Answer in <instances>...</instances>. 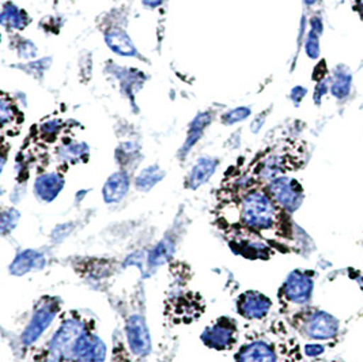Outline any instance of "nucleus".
I'll return each mask as SVG.
<instances>
[{"instance_id":"nucleus-27","label":"nucleus","mask_w":363,"mask_h":362,"mask_svg":"<svg viewBox=\"0 0 363 362\" xmlns=\"http://www.w3.org/2000/svg\"><path fill=\"white\" fill-rule=\"evenodd\" d=\"M354 7H355V11L359 14V17L363 19V0H354Z\"/></svg>"},{"instance_id":"nucleus-12","label":"nucleus","mask_w":363,"mask_h":362,"mask_svg":"<svg viewBox=\"0 0 363 362\" xmlns=\"http://www.w3.org/2000/svg\"><path fill=\"white\" fill-rule=\"evenodd\" d=\"M124 339L133 358H145L151 353L149 329L140 313H133L127 319Z\"/></svg>"},{"instance_id":"nucleus-25","label":"nucleus","mask_w":363,"mask_h":362,"mask_svg":"<svg viewBox=\"0 0 363 362\" xmlns=\"http://www.w3.org/2000/svg\"><path fill=\"white\" fill-rule=\"evenodd\" d=\"M249 114H250V111L247 109V108H237V109L231 111L230 114H228V115L225 116V121L229 123V124H233V123H235V121L244 120Z\"/></svg>"},{"instance_id":"nucleus-14","label":"nucleus","mask_w":363,"mask_h":362,"mask_svg":"<svg viewBox=\"0 0 363 362\" xmlns=\"http://www.w3.org/2000/svg\"><path fill=\"white\" fill-rule=\"evenodd\" d=\"M65 187L63 173L48 172L40 175L34 181V195L40 202L50 203L59 197Z\"/></svg>"},{"instance_id":"nucleus-30","label":"nucleus","mask_w":363,"mask_h":362,"mask_svg":"<svg viewBox=\"0 0 363 362\" xmlns=\"http://www.w3.org/2000/svg\"><path fill=\"white\" fill-rule=\"evenodd\" d=\"M362 243H363V241H362Z\"/></svg>"},{"instance_id":"nucleus-21","label":"nucleus","mask_w":363,"mask_h":362,"mask_svg":"<svg viewBox=\"0 0 363 362\" xmlns=\"http://www.w3.org/2000/svg\"><path fill=\"white\" fill-rule=\"evenodd\" d=\"M165 173L157 166H149L140 172V175L136 177L135 185L139 191H149L158 181L162 180Z\"/></svg>"},{"instance_id":"nucleus-1","label":"nucleus","mask_w":363,"mask_h":362,"mask_svg":"<svg viewBox=\"0 0 363 362\" xmlns=\"http://www.w3.org/2000/svg\"><path fill=\"white\" fill-rule=\"evenodd\" d=\"M214 222L222 234L248 233L263 238L278 253L299 252L306 234L248 173L223 182L216 198Z\"/></svg>"},{"instance_id":"nucleus-8","label":"nucleus","mask_w":363,"mask_h":362,"mask_svg":"<svg viewBox=\"0 0 363 362\" xmlns=\"http://www.w3.org/2000/svg\"><path fill=\"white\" fill-rule=\"evenodd\" d=\"M241 329L238 322L231 316H219L200 334V341L210 350L231 351L241 342Z\"/></svg>"},{"instance_id":"nucleus-16","label":"nucleus","mask_w":363,"mask_h":362,"mask_svg":"<svg viewBox=\"0 0 363 362\" xmlns=\"http://www.w3.org/2000/svg\"><path fill=\"white\" fill-rule=\"evenodd\" d=\"M44 265H45V258L40 252L26 249L23 252H19L17 258L13 260V263L10 265V273L16 277H22L28 273L43 268Z\"/></svg>"},{"instance_id":"nucleus-3","label":"nucleus","mask_w":363,"mask_h":362,"mask_svg":"<svg viewBox=\"0 0 363 362\" xmlns=\"http://www.w3.org/2000/svg\"><path fill=\"white\" fill-rule=\"evenodd\" d=\"M299 339L315 345H336L340 341L342 323L332 313L314 305L283 316Z\"/></svg>"},{"instance_id":"nucleus-18","label":"nucleus","mask_w":363,"mask_h":362,"mask_svg":"<svg viewBox=\"0 0 363 362\" xmlns=\"http://www.w3.org/2000/svg\"><path fill=\"white\" fill-rule=\"evenodd\" d=\"M352 86V75L346 68L337 67L330 77V90L336 99H345L348 97Z\"/></svg>"},{"instance_id":"nucleus-29","label":"nucleus","mask_w":363,"mask_h":362,"mask_svg":"<svg viewBox=\"0 0 363 362\" xmlns=\"http://www.w3.org/2000/svg\"><path fill=\"white\" fill-rule=\"evenodd\" d=\"M303 3L306 6H313L314 3H317V0H303Z\"/></svg>"},{"instance_id":"nucleus-23","label":"nucleus","mask_w":363,"mask_h":362,"mask_svg":"<svg viewBox=\"0 0 363 362\" xmlns=\"http://www.w3.org/2000/svg\"><path fill=\"white\" fill-rule=\"evenodd\" d=\"M305 50L306 55L311 59H317L320 56V34L315 33L313 31H311L306 38V44H305Z\"/></svg>"},{"instance_id":"nucleus-5","label":"nucleus","mask_w":363,"mask_h":362,"mask_svg":"<svg viewBox=\"0 0 363 362\" xmlns=\"http://www.w3.org/2000/svg\"><path fill=\"white\" fill-rule=\"evenodd\" d=\"M63 312V301L60 297L43 296L35 301L30 317L19 335L21 349L25 354H29L34 347H37L44 334L60 319Z\"/></svg>"},{"instance_id":"nucleus-6","label":"nucleus","mask_w":363,"mask_h":362,"mask_svg":"<svg viewBox=\"0 0 363 362\" xmlns=\"http://www.w3.org/2000/svg\"><path fill=\"white\" fill-rule=\"evenodd\" d=\"M317 273L308 268L291 271L278 290L279 314L286 316L312 305Z\"/></svg>"},{"instance_id":"nucleus-15","label":"nucleus","mask_w":363,"mask_h":362,"mask_svg":"<svg viewBox=\"0 0 363 362\" xmlns=\"http://www.w3.org/2000/svg\"><path fill=\"white\" fill-rule=\"evenodd\" d=\"M130 185H131V179L127 172H124V170L116 172L104 185V190H102L104 200L109 204L120 202L127 195Z\"/></svg>"},{"instance_id":"nucleus-24","label":"nucleus","mask_w":363,"mask_h":362,"mask_svg":"<svg viewBox=\"0 0 363 362\" xmlns=\"http://www.w3.org/2000/svg\"><path fill=\"white\" fill-rule=\"evenodd\" d=\"M29 362H65L57 358H53L48 356L47 353H44L41 349L34 347L33 350L29 353Z\"/></svg>"},{"instance_id":"nucleus-26","label":"nucleus","mask_w":363,"mask_h":362,"mask_svg":"<svg viewBox=\"0 0 363 362\" xmlns=\"http://www.w3.org/2000/svg\"><path fill=\"white\" fill-rule=\"evenodd\" d=\"M311 31L317 34L323 33V21L320 17H313L311 19Z\"/></svg>"},{"instance_id":"nucleus-10","label":"nucleus","mask_w":363,"mask_h":362,"mask_svg":"<svg viewBox=\"0 0 363 362\" xmlns=\"http://www.w3.org/2000/svg\"><path fill=\"white\" fill-rule=\"evenodd\" d=\"M274 301L259 290H247L235 300V312L250 324H260L272 316Z\"/></svg>"},{"instance_id":"nucleus-17","label":"nucleus","mask_w":363,"mask_h":362,"mask_svg":"<svg viewBox=\"0 0 363 362\" xmlns=\"http://www.w3.org/2000/svg\"><path fill=\"white\" fill-rule=\"evenodd\" d=\"M218 161L213 158H200L196 164L194 165V168L191 169L185 185L189 190H196L200 185L206 184L207 181L211 179V176L214 175L215 169H216Z\"/></svg>"},{"instance_id":"nucleus-7","label":"nucleus","mask_w":363,"mask_h":362,"mask_svg":"<svg viewBox=\"0 0 363 362\" xmlns=\"http://www.w3.org/2000/svg\"><path fill=\"white\" fill-rule=\"evenodd\" d=\"M302 164L303 163L298 157L291 155L289 151L272 150L253 163L248 175L256 182L267 185L269 181L287 176V173L297 170Z\"/></svg>"},{"instance_id":"nucleus-28","label":"nucleus","mask_w":363,"mask_h":362,"mask_svg":"<svg viewBox=\"0 0 363 362\" xmlns=\"http://www.w3.org/2000/svg\"><path fill=\"white\" fill-rule=\"evenodd\" d=\"M311 362H345L343 360H337V358H333V360H325V358H314Z\"/></svg>"},{"instance_id":"nucleus-19","label":"nucleus","mask_w":363,"mask_h":362,"mask_svg":"<svg viewBox=\"0 0 363 362\" xmlns=\"http://www.w3.org/2000/svg\"><path fill=\"white\" fill-rule=\"evenodd\" d=\"M109 362H133V354L130 353L124 339V334L120 329H116L112 335Z\"/></svg>"},{"instance_id":"nucleus-20","label":"nucleus","mask_w":363,"mask_h":362,"mask_svg":"<svg viewBox=\"0 0 363 362\" xmlns=\"http://www.w3.org/2000/svg\"><path fill=\"white\" fill-rule=\"evenodd\" d=\"M1 22L9 29H23L29 21L23 11H21L14 4L7 3L3 9Z\"/></svg>"},{"instance_id":"nucleus-4","label":"nucleus","mask_w":363,"mask_h":362,"mask_svg":"<svg viewBox=\"0 0 363 362\" xmlns=\"http://www.w3.org/2000/svg\"><path fill=\"white\" fill-rule=\"evenodd\" d=\"M97 329V320L93 316L78 309H66L57 320V327L50 334L45 344L37 346L50 357L71 362L74 347L83 334Z\"/></svg>"},{"instance_id":"nucleus-9","label":"nucleus","mask_w":363,"mask_h":362,"mask_svg":"<svg viewBox=\"0 0 363 362\" xmlns=\"http://www.w3.org/2000/svg\"><path fill=\"white\" fill-rule=\"evenodd\" d=\"M265 188L275 203L289 214L297 213L305 199L303 187L297 179L290 176H281L269 181Z\"/></svg>"},{"instance_id":"nucleus-11","label":"nucleus","mask_w":363,"mask_h":362,"mask_svg":"<svg viewBox=\"0 0 363 362\" xmlns=\"http://www.w3.org/2000/svg\"><path fill=\"white\" fill-rule=\"evenodd\" d=\"M231 251L247 259L268 260L278 255V251L265 243L263 238L248 233H226L223 234Z\"/></svg>"},{"instance_id":"nucleus-22","label":"nucleus","mask_w":363,"mask_h":362,"mask_svg":"<svg viewBox=\"0 0 363 362\" xmlns=\"http://www.w3.org/2000/svg\"><path fill=\"white\" fill-rule=\"evenodd\" d=\"M19 219V213L16 209H6L1 213V231L3 234H7L11 231H14L16 225Z\"/></svg>"},{"instance_id":"nucleus-13","label":"nucleus","mask_w":363,"mask_h":362,"mask_svg":"<svg viewBox=\"0 0 363 362\" xmlns=\"http://www.w3.org/2000/svg\"><path fill=\"white\" fill-rule=\"evenodd\" d=\"M108 347L99 336L97 329L83 334L74 347L71 362H106Z\"/></svg>"},{"instance_id":"nucleus-2","label":"nucleus","mask_w":363,"mask_h":362,"mask_svg":"<svg viewBox=\"0 0 363 362\" xmlns=\"http://www.w3.org/2000/svg\"><path fill=\"white\" fill-rule=\"evenodd\" d=\"M242 336L234 362H308L297 334L281 314L250 324Z\"/></svg>"}]
</instances>
